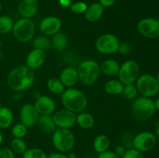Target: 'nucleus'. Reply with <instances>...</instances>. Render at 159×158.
<instances>
[{"label":"nucleus","mask_w":159,"mask_h":158,"mask_svg":"<svg viewBox=\"0 0 159 158\" xmlns=\"http://www.w3.org/2000/svg\"><path fill=\"white\" fill-rule=\"evenodd\" d=\"M36 79L34 71L26 65L16 67L7 76V85L14 91H23L34 85Z\"/></svg>","instance_id":"1"},{"label":"nucleus","mask_w":159,"mask_h":158,"mask_svg":"<svg viewBox=\"0 0 159 158\" xmlns=\"http://www.w3.org/2000/svg\"><path fill=\"white\" fill-rule=\"evenodd\" d=\"M61 99L65 108L76 114L85 111L88 106L86 95L74 87L65 89L61 94Z\"/></svg>","instance_id":"2"},{"label":"nucleus","mask_w":159,"mask_h":158,"mask_svg":"<svg viewBox=\"0 0 159 158\" xmlns=\"http://www.w3.org/2000/svg\"><path fill=\"white\" fill-rule=\"evenodd\" d=\"M131 114L136 120L140 122L148 120L155 114V102L151 98L137 97L131 104Z\"/></svg>","instance_id":"3"},{"label":"nucleus","mask_w":159,"mask_h":158,"mask_svg":"<svg viewBox=\"0 0 159 158\" xmlns=\"http://www.w3.org/2000/svg\"><path fill=\"white\" fill-rule=\"evenodd\" d=\"M77 71L79 81L85 86H91L100 75V64L93 60H83L79 64Z\"/></svg>","instance_id":"4"},{"label":"nucleus","mask_w":159,"mask_h":158,"mask_svg":"<svg viewBox=\"0 0 159 158\" xmlns=\"http://www.w3.org/2000/svg\"><path fill=\"white\" fill-rule=\"evenodd\" d=\"M51 139L56 150L63 153L71 151L75 143L74 133L70 129L57 128L52 133Z\"/></svg>","instance_id":"5"},{"label":"nucleus","mask_w":159,"mask_h":158,"mask_svg":"<svg viewBox=\"0 0 159 158\" xmlns=\"http://www.w3.org/2000/svg\"><path fill=\"white\" fill-rule=\"evenodd\" d=\"M12 32L17 40L22 43H27L34 39L35 24L31 19L21 18L14 23Z\"/></svg>","instance_id":"6"},{"label":"nucleus","mask_w":159,"mask_h":158,"mask_svg":"<svg viewBox=\"0 0 159 158\" xmlns=\"http://www.w3.org/2000/svg\"><path fill=\"white\" fill-rule=\"evenodd\" d=\"M135 83L138 93L143 97L152 98L159 91V85L156 78L149 74L140 75Z\"/></svg>","instance_id":"7"},{"label":"nucleus","mask_w":159,"mask_h":158,"mask_svg":"<svg viewBox=\"0 0 159 158\" xmlns=\"http://www.w3.org/2000/svg\"><path fill=\"white\" fill-rule=\"evenodd\" d=\"M140 65L134 60H129L120 65L118 79L124 85L134 84L140 76Z\"/></svg>","instance_id":"8"},{"label":"nucleus","mask_w":159,"mask_h":158,"mask_svg":"<svg viewBox=\"0 0 159 158\" xmlns=\"http://www.w3.org/2000/svg\"><path fill=\"white\" fill-rule=\"evenodd\" d=\"M95 46L96 50L101 54H112L118 52L120 42L117 37L113 34L105 33L98 37Z\"/></svg>","instance_id":"9"},{"label":"nucleus","mask_w":159,"mask_h":158,"mask_svg":"<svg viewBox=\"0 0 159 158\" xmlns=\"http://www.w3.org/2000/svg\"><path fill=\"white\" fill-rule=\"evenodd\" d=\"M157 143V137L153 133L143 131L138 133L133 139V148L141 153H145L155 148Z\"/></svg>","instance_id":"10"},{"label":"nucleus","mask_w":159,"mask_h":158,"mask_svg":"<svg viewBox=\"0 0 159 158\" xmlns=\"http://www.w3.org/2000/svg\"><path fill=\"white\" fill-rule=\"evenodd\" d=\"M138 31L145 38L155 39L159 37V20L155 18H144L138 23Z\"/></svg>","instance_id":"11"},{"label":"nucleus","mask_w":159,"mask_h":158,"mask_svg":"<svg viewBox=\"0 0 159 158\" xmlns=\"http://www.w3.org/2000/svg\"><path fill=\"white\" fill-rule=\"evenodd\" d=\"M76 113L63 108L54 112L52 118L57 128L71 129L76 124Z\"/></svg>","instance_id":"12"},{"label":"nucleus","mask_w":159,"mask_h":158,"mask_svg":"<svg viewBox=\"0 0 159 158\" xmlns=\"http://www.w3.org/2000/svg\"><path fill=\"white\" fill-rule=\"evenodd\" d=\"M40 115L37 112L34 104L26 103L22 106L20 112V122L27 128L37 125Z\"/></svg>","instance_id":"13"},{"label":"nucleus","mask_w":159,"mask_h":158,"mask_svg":"<svg viewBox=\"0 0 159 158\" xmlns=\"http://www.w3.org/2000/svg\"><path fill=\"white\" fill-rule=\"evenodd\" d=\"M34 105L40 116H52L56 111L55 102L48 95L40 94L35 99Z\"/></svg>","instance_id":"14"},{"label":"nucleus","mask_w":159,"mask_h":158,"mask_svg":"<svg viewBox=\"0 0 159 158\" xmlns=\"http://www.w3.org/2000/svg\"><path fill=\"white\" fill-rule=\"evenodd\" d=\"M62 23L58 17L48 16L42 20L40 23V30L44 36L54 35L57 33L60 32L61 29Z\"/></svg>","instance_id":"15"},{"label":"nucleus","mask_w":159,"mask_h":158,"mask_svg":"<svg viewBox=\"0 0 159 158\" xmlns=\"http://www.w3.org/2000/svg\"><path fill=\"white\" fill-rule=\"evenodd\" d=\"M46 60V51L33 49L26 56V65L33 71L40 68Z\"/></svg>","instance_id":"16"},{"label":"nucleus","mask_w":159,"mask_h":158,"mask_svg":"<svg viewBox=\"0 0 159 158\" xmlns=\"http://www.w3.org/2000/svg\"><path fill=\"white\" fill-rule=\"evenodd\" d=\"M39 3L37 0H23L18 6L19 14L22 18L31 19L37 13Z\"/></svg>","instance_id":"17"},{"label":"nucleus","mask_w":159,"mask_h":158,"mask_svg":"<svg viewBox=\"0 0 159 158\" xmlns=\"http://www.w3.org/2000/svg\"><path fill=\"white\" fill-rule=\"evenodd\" d=\"M59 79L65 88H73L79 81L77 68H75L73 67H67L64 68L61 72Z\"/></svg>","instance_id":"18"},{"label":"nucleus","mask_w":159,"mask_h":158,"mask_svg":"<svg viewBox=\"0 0 159 158\" xmlns=\"http://www.w3.org/2000/svg\"><path fill=\"white\" fill-rule=\"evenodd\" d=\"M103 12L104 8L99 4V2H94L88 6L85 12V17L87 21L96 23L102 18Z\"/></svg>","instance_id":"19"},{"label":"nucleus","mask_w":159,"mask_h":158,"mask_svg":"<svg viewBox=\"0 0 159 158\" xmlns=\"http://www.w3.org/2000/svg\"><path fill=\"white\" fill-rule=\"evenodd\" d=\"M120 65L113 59H107L100 64L101 73L107 77H116L118 75Z\"/></svg>","instance_id":"20"},{"label":"nucleus","mask_w":159,"mask_h":158,"mask_svg":"<svg viewBox=\"0 0 159 158\" xmlns=\"http://www.w3.org/2000/svg\"><path fill=\"white\" fill-rule=\"evenodd\" d=\"M37 125L39 129L45 133H53L57 129L51 116H40Z\"/></svg>","instance_id":"21"},{"label":"nucleus","mask_w":159,"mask_h":158,"mask_svg":"<svg viewBox=\"0 0 159 158\" xmlns=\"http://www.w3.org/2000/svg\"><path fill=\"white\" fill-rule=\"evenodd\" d=\"M76 124L81 128L89 129L95 124V119L93 116L86 112H82L76 115Z\"/></svg>","instance_id":"22"},{"label":"nucleus","mask_w":159,"mask_h":158,"mask_svg":"<svg viewBox=\"0 0 159 158\" xmlns=\"http://www.w3.org/2000/svg\"><path fill=\"white\" fill-rule=\"evenodd\" d=\"M110 146V139L105 134L98 135L93 141V148L97 153H103L109 150Z\"/></svg>","instance_id":"23"},{"label":"nucleus","mask_w":159,"mask_h":158,"mask_svg":"<svg viewBox=\"0 0 159 158\" xmlns=\"http://www.w3.org/2000/svg\"><path fill=\"white\" fill-rule=\"evenodd\" d=\"M124 85L118 79H110L107 81L104 85V90L106 92L111 95H118L122 94Z\"/></svg>","instance_id":"24"},{"label":"nucleus","mask_w":159,"mask_h":158,"mask_svg":"<svg viewBox=\"0 0 159 158\" xmlns=\"http://www.w3.org/2000/svg\"><path fill=\"white\" fill-rule=\"evenodd\" d=\"M51 46L57 51L65 50L68 45V37L66 34L60 31L53 35L51 40Z\"/></svg>","instance_id":"25"},{"label":"nucleus","mask_w":159,"mask_h":158,"mask_svg":"<svg viewBox=\"0 0 159 158\" xmlns=\"http://www.w3.org/2000/svg\"><path fill=\"white\" fill-rule=\"evenodd\" d=\"M13 122V114L10 108L2 107L0 108V129H8Z\"/></svg>","instance_id":"26"},{"label":"nucleus","mask_w":159,"mask_h":158,"mask_svg":"<svg viewBox=\"0 0 159 158\" xmlns=\"http://www.w3.org/2000/svg\"><path fill=\"white\" fill-rule=\"evenodd\" d=\"M47 87L51 93L55 94H61L65 90V87L57 77H51L47 82Z\"/></svg>","instance_id":"27"},{"label":"nucleus","mask_w":159,"mask_h":158,"mask_svg":"<svg viewBox=\"0 0 159 158\" xmlns=\"http://www.w3.org/2000/svg\"><path fill=\"white\" fill-rule=\"evenodd\" d=\"M32 46L34 49H39L46 51L51 46V40L46 36H38L34 37L32 40Z\"/></svg>","instance_id":"28"},{"label":"nucleus","mask_w":159,"mask_h":158,"mask_svg":"<svg viewBox=\"0 0 159 158\" xmlns=\"http://www.w3.org/2000/svg\"><path fill=\"white\" fill-rule=\"evenodd\" d=\"M14 21L8 15L0 16V34H7L12 32Z\"/></svg>","instance_id":"29"},{"label":"nucleus","mask_w":159,"mask_h":158,"mask_svg":"<svg viewBox=\"0 0 159 158\" xmlns=\"http://www.w3.org/2000/svg\"><path fill=\"white\" fill-rule=\"evenodd\" d=\"M10 149L17 154H23L27 150L26 142L23 139L14 138L10 143Z\"/></svg>","instance_id":"30"},{"label":"nucleus","mask_w":159,"mask_h":158,"mask_svg":"<svg viewBox=\"0 0 159 158\" xmlns=\"http://www.w3.org/2000/svg\"><path fill=\"white\" fill-rule=\"evenodd\" d=\"M138 91L134 84H129L124 86L122 94L127 100L133 101L138 97Z\"/></svg>","instance_id":"31"},{"label":"nucleus","mask_w":159,"mask_h":158,"mask_svg":"<svg viewBox=\"0 0 159 158\" xmlns=\"http://www.w3.org/2000/svg\"><path fill=\"white\" fill-rule=\"evenodd\" d=\"M23 158H48V154L42 149L30 148L23 153Z\"/></svg>","instance_id":"32"},{"label":"nucleus","mask_w":159,"mask_h":158,"mask_svg":"<svg viewBox=\"0 0 159 158\" xmlns=\"http://www.w3.org/2000/svg\"><path fill=\"white\" fill-rule=\"evenodd\" d=\"M27 127L22 124L21 122L18 124H16L12 128V135L14 138H19V139H23L27 134Z\"/></svg>","instance_id":"33"},{"label":"nucleus","mask_w":159,"mask_h":158,"mask_svg":"<svg viewBox=\"0 0 159 158\" xmlns=\"http://www.w3.org/2000/svg\"><path fill=\"white\" fill-rule=\"evenodd\" d=\"M88 5L84 2H76L71 3V6H70V10L75 14H82L85 13L86 11Z\"/></svg>","instance_id":"34"},{"label":"nucleus","mask_w":159,"mask_h":158,"mask_svg":"<svg viewBox=\"0 0 159 158\" xmlns=\"http://www.w3.org/2000/svg\"><path fill=\"white\" fill-rule=\"evenodd\" d=\"M121 158H144V156L143 153L132 147V148L127 149Z\"/></svg>","instance_id":"35"},{"label":"nucleus","mask_w":159,"mask_h":158,"mask_svg":"<svg viewBox=\"0 0 159 158\" xmlns=\"http://www.w3.org/2000/svg\"><path fill=\"white\" fill-rule=\"evenodd\" d=\"M0 158H16L15 153L9 147L0 149Z\"/></svg>","instance_id":"36"},{"label":"nucleus","mask_w":159,"mask_h":158,"mask_svg":"<svg viewBox=\"0 0 159 158\" xmlns=\"http://www.w3.org/2000/svg\"><path fill=\"white\" fill-rule=\"evenodd\" d=\"M97 158H121V157L118 156L114 151L107 150V151L103 152V153H99Z\"/></svg>","instance_id":"37"},{"label":"nucleus","mask_w":159,"mask_h":158,"mask_svg":"<svg viewBox=\"0 0 159 158\" xmlns=\"http://www.w3.org/2000/svg\"><path fill=\"white\" fill-rule=\"evenodd\" d=\"M119 52H120L121 54H127L129 52H130V46L127 43H122L120 44V46H119V50H118Z\"/></svg>","instance_id":"38"},{"label":"nucleus","mask_w":159,"mask_h":158,"mask_svg":"<svg viewBox=\"0 0 159 158\" xmlns=\"http://www.w3.org/2000/svg\"><path fill=\"white\" fill-rule=\"evenodd\" d=\"M116 0H99V4L103 8H109L111 7L115 3Z\"/></svg>","instance_id":"39"},{"label":"nucleus","mask_w":159,"mask_h":158,"mask_svg":"<svg viewBox=\"0 0 159 158\" xmlns=\"http://www.w3.org/2000/svg\"><path fill=\"white\" fill-rule=\"evenodd\" d=\"M126 150H127V149H126V147H124V146L119 145V146H117V147H116L114 152L118 155V156H120V157H122L123 155H124V153L126 152Z\"/></svg>","instance_id":"40"},{"label":"nucleus","mask_w":159,"mask_h":158,"mask_svg":"<svg viewBox=\"0 0 159 158\" xmlns=\"http://www.w3.org/2000/svg\"><path fill=\"white\" fill-rule=\"evenodd\" d=\"M48 158H68V155L65 153H60V152H57V153H51L49 155H48Z\"/></svg>","instance_id":"41"},{"label":"nucleus","mask_w":159,"mask_h":158,"mask_svg":"<svg viewBox=\"0 0 159 158\" xmlns=\"http://www.w3.org/2000/svg\"><path fill=\"white\" fill-rule=\"evenodd\" d=\"M59 4L64 8H69L71 5V0H58Z\"/></svg>","instance_id":"42"},{"label":"nucleus","mask_w":159,"mask_h":158,"mask_svg":"<svg viewBox=\"0 0 159 158\" xmlns=\"http://www.w3.org/2000/svg\"><path fill=\"white\" fill-rule=\"evenodd\" d=\"M155 133H156V137H157V139H158L159 141V120L158 122L155 123Z\"/></svg>","instance_id":"43"},{"label":"nucleus","mask_w":159,"mask_h":158,"mask_svg":"<svg viewBox=\"0 0 159 158\" xmlns=\"http://www.w3.org/2000/svg\"><path fill=\"white\" fill-rule=\"evenodd\" d=\"M68 158H77V155H76L75 153H73V152H71V153H70L69 154H68Z\"/></svg>","instance_id":"44"},{"label":"nucleus","mask_w":159,"mask_h":158,"mask_svg":"<svg viewBox=\"0 0 159 158\" xmlns=\"http://www.w3.org/2000/svg\"><path fill=\"white\" fill-rule=\"evenodd\" d=\"M155 109L159 112V98L155 102Z\"/></svg>","instance_id":"45"},{"label":"nucleus","mask_w":159,"mask_h":158,"mask_svg":"<svg viewBox=\"0 0 159 158\" xmlns=\"http://www.w3.org/2000/svg\"><path fill=\"white\" fill-rule=\"evenodd\" d=\"M2 141H3V136H2V135L1 132H0V145L2 144Z\"/></svg>","instance_id":"46"},{"label":"nucleus","mask_w":159,"mask_h":158,"mask_svg":"<svg viewBox=\"0 0 159 158\" xmlns=\"http://www.w3.org/2000/svg\"><path fill=\"white\" fill-rule=\"evenodd\" d=\"M155 78H156L157 82H158V85H159V71L158 72V74H157V75H156V77H155Z\"/></svg>","instance_id":"47"},{"label":"nucleus","mask_w":159,"mask_h":158,"mask_svg":"<svg viewBox=\"0 0 159 158\" xmlns=\"http://www.w3.org/2000/svg\"><path fill=\"white\" fill-rule=\"evenodd\" d=\"M2 9V5L1 2H0V11H1Z\"/></svg>","instance_id":"48"},{"label":"nucleus","mask_w":159,"mask_h":158,"mask_svg":"<svg viewBox=\"0 0 159 158\" xmlns=\"http://www.w3.org/2000/svg\"><path fill=\"white\" fill-rule=\"evenodd\" d=\"M16 2H21L23 1V0H16Z\"/></svg>","instance_id":"49"},{"label":"nucleus","mask_w":159,"mask_h":158,"mask_svg":"<svg viewBox=\"0 0 159 158\" xmlns=\"http://www.w3.org/2000/svg\"><path fill=\"white\" fill-rule=\"evenodd\" d=\"M2 107V103H1V102H0V108H1Z\"/></svg>","instance_id":"50"},{"label":"nucleus","mask_w":159,"mask_h":158,"mask_svg":"<svg viewBox=\"0 0 159 158\" xmlns=\"http://www.w3.org/2000/svg\"><path fill=\"white\" fill-rule=\"evenodd\" d=\"M1 58H2V53L0 52V59H1Z\"/></svg>","instance_id":"51"}]
</instances>
